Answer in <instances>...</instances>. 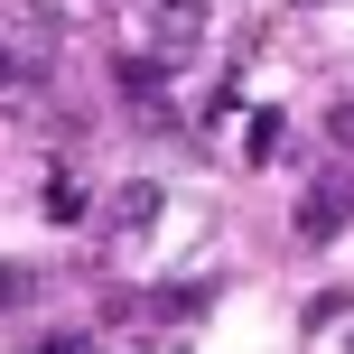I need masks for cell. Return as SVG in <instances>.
Listing matches in <instances>:
<instances>
[{
    "instance_id": "6da1fadb",
    "label": "cell",
    "mask_w": 354,
    "mask_h": 354,
    "mask_svg": "<svg viewBox=\"0 0 354 354\" xmlns=\"http://www.w3.org/2000/svg\"><path fill=\"white\" fill-rule=\"evenodd\" d=\"M205 28H214V0H149V56H196L205 47Z\"/></svg>"
},
{
    "instance_id": "7a4b0ae2",
    "label": "cell",
    "mask_w": 354,
    "mask_h": 354,
    "mask_svg": "<svg viewBox=\"0 0 354 354\" xmlns=\"http://www.w3.org/2000/svg\"><path fill=\"white\" fill-rule=\"evenodd\" d=\"M345 224H354V177H326L299 196V243H336Z\"/></svg>"
},
{
    "instance_id": "3957f363",
    "label": "cell",
    "mask_w": 354,
    "mask_h": 354,
    "mask_svg": "<svg viewBox=\"0 0 354 354\" xmlns=\"http://www.w3.org/2000/svg\"><path fill=\"white\" fill-rule=\"evenodd\" d=\"M112 84H122V103H140L149 122H168V56H122Z\"/></svg>"
},
{
    "instance_id": "277c9868",
    "label": "cell",
    "mask_w": 354,
    "mask_h": 354,
    "mask_svg": "<svg viewBox=\"0 0 354 354\" xmlns=\"http://www.w3.org/2000/svg\"><path fill=\"white\" fill-rule=\"evenodd\" d=\"M149 224H159V187H149V177H131V187L112 196V243H140Z\"/></svg>"
},
{
    "instance_id": "5b68a950",
    "label": "cell",
    "mask_w": 354,
    "mask_h": 354,
    "mask_svg": "<svg viewBox=\"0 0 354 354\" xmlns=\"http://www.w3.org/2000/svg\"><path fill=\"white\" fill-rule=\"evenodd\" d=\"M37 299H47V270H28V261H0V317H28Z\"/></svg>"
},
{
    "instance_id": "8992f818",
    "label": "cell",
    "mask_w": 354,
    "mask_h": 354,
    "mask_svg": "<svg viewBox=\"0 0 354 354\" xmlns=\"http://www.w3.org/2000/svg\"><path fill=\"white\" fill-rule=\"evenodd\" d=\"M37 214H47V224H75V214H84V187H75L66 168H56L47 187H37Z\"/></svg>"
},
{
    "instance_id": "52a82bcc",
    "label": "cell",
    "mask_w": 354,
    "mask_h": 354,
    "mask_svg": "<svg viewBox=\"0 0 354 354\" xmlns=\"http://www.w3.org/2000/svg\"><path fill=\"white\" fill-rule=\"evenodd\" d=\"M280 140H289V122H280V112H252V131H243V149H252V159H280Z\"/></svg>"
},
{
    "instance_id": "ba28073f",
    "label": "cell",
    "mask_w": 354,
    "mask_h": 354,
    "mask_svg": "<svg viewBox=\"0 0 354 354\" xmlns=\"http://www.w3.org/2000/svg\"><path fill=\"white\" fill-rule=\"evenodd\" d=\"M159 308L168 317H196V308H214V280H177V289H159Z\"/></svg>"
},
{
    "instance_id": "9c48e42d",
    "label": "cell",
    "mask_w": 354,
    "mask_h": 354,
    "mask_svg": "<svg viewBox=\"0 0 354 354\" xmlns=\"http://www.w3.org/2000/svg\"><path fill=\"white\" fill-rule=\"evenodd\" d=\"M326 131H336V140H345V149H354V84H345V93H336V112H326Z\"/></svg>"
},
{
    "instance_id": "30bf717a",
    "label": "cell",
    "mask_w": 354,
    "mask_h": 354,
    "mask_svg": "<svg viewBox=\"0 0 354 354\" xmlns=\"http://www.w3.org/2000/svg\"><path fill=\"white\" fill-rule=\"evenodd\" d=\"M37 354H93L84 336H37Z\"/></svg>"
},
{
    "instance_id": "8fae6325",
    "label": "cell",
    "mask_w": 354,
    "mask_h": 354,
    "mask_svg": "<svg viewBox=\"0 0 354 354\" xmlns=\"http://www.w3.org/2000/svg\"><path fill=\"white\" fill-rule=\"evenodd\" d=\"M345 354H354V336H345Z\"/></svg>"
}]
</instances>
